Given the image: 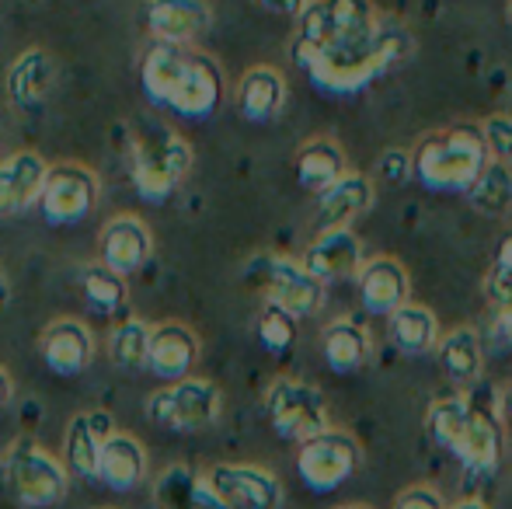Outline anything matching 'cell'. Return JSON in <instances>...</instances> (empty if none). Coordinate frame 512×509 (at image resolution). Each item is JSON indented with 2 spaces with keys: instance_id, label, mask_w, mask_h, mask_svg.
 Instances as JSON below:
<instances>
[{
  "instance_id": "1",
  "label": "cell",
  "mask_w": 512,
  "mask_h": 509,
  "mask_svg": "<svg viewBox=\"0 0 512 509\" xmlns=\"http://www.w3.org/2000/svg\"><path fill=\"white\" fill-rule=\"evenodd\" d=\"M140 88L154 109L206 123L227 102V77L209 53L196 46L150 42L140 56Z\"/></svg>"
},
{
  "instance_id": "2",
  "label": "cell",
  "mask_w": 512,
  "mask_h": 509,
  "mask_svg": "<svg viewBox=\"0 0 512 509\" xmlns=\"http://www.w3.org/2000/svg\"><path fill=\"white\" fill-rule=\"evenodd\" d=\"M411 56H415V35L408 32L405 21L384 14L377 32H370L366 39L314 49V53L293 56V60L317 91L331 98H352L373 88L391 70L405 67Z\"/></svg>"
},
{
  "instance_id": "3",
  "label": "cell",
  "mask_w": 512,
  "mask_h": 509,
  "mask_svg": "<svg viewBox=\"0 0 512 509\" xmlns=\"http://www.w3.org/2000/svg\"><path fill=\"white\" fill-rule=\"evenodd\" d=\"M119 154L143 203H168L196 164L192 143L157 116H136L119 126Z\"/></svg>"
},
{
  "instance_id": "4",
  "label": "cell",
  "mask_w": 512,
  "mask_h": 509,
  "mask_svg": "<svg viewBox=\"0 0 512 509\" xmlns=\"http://www.w3.org/2000/svg\"><path fill=\"white\" fill-rule=\"evenodd\" d=\"M425 429L443 450H450L471 475L488 478L499 471L506 454V429L495 408L471 394H446L425 412Z\"/></svg>"
},
{
  "instance_id": "5",
  "label": "cell",
  "mask_w": 512,
  "mask_h": 509,
  "mask_svg": "<svg viewBox=\"0 0 512 509\" xmlns=\"http://www.w3.org/2000/svg\"><path fill=\"white\" fill-rule=\"evenodd\" d=\"M488 164V150L481 129L474 123H457L422 136L411 150V178L429 192H460L471 185Z\"/></svg>"
},
{
  "instance_id": "6",
  "label": "cell",
  "mask_w": 512,
  "mask_h": 509,
  "mask_svg": "<svg viewBox=\"0 0 512 509\" xmlns=\"http://www.w3.org/2000/svg\"><path fill=\"white\" fill-rule=\"evenodd\" d=\"M380 21L384 14L373 0H310V7L297 18L293 56L366 39L370 32H377Z\"/></svg>"
},
{
  "instance_id": "7",
  "label": "cell",
  "mask_w": 512,
  "mask_h": 509,
  "mask_svg": "<svg viewBox=\"0 0 512 509\" xmlns=\"http://www.w3.org/2000/svg\"><path fill=\"white\" fill-rule=\"evenodd\" d=\"M4 478L21 506L28 509H53L67 499L70 492V471L60 457H53L46 447H39L28 436L7 447L4 454Z\"/></svg>"
},
{
  "instance_id": "8",
  "label": "cell",
  "mask_w": 512,
  "mask_h": 509,
  "mask_svg": "<svg viewBox=\"0 0 512 509\" xmlns=\"http://www.w3.org/2000/svg\"><path fill=\"white\" fill-rule=\"evenodd\" d=\"M244 279L255 290H262L265 304L283 307L293 318H310L324 304V283L300 258L262 252L244 265Z\"/></svg>"
},
{
  "instance_id": "9",
  "label": "cell",
  "mask_w": 512,
  "mask_h": 509,
  "mask_svg": "<svg viewBox=\"0 0 512 509\" xmlns=\"http://www.w3.org/2000/svg\"><path fill=\"white\" fill-rule=\"evenodd\" d=\"M147 419L164 433H203L216 426L223 415V391L209 377H185V381L164 384L143 405Z\"/></svg>"
},
{
  "instance_id": "10",
  "label": "cell",
  "mask_w": 512,
  "mask_h": 509,
  "mask_svg": "<svg viewBox=\"0 0 512 509\" xmlns=\"http://www.w3.org/2000/svg\"><path fill=\"white\" fill-rule=\"evenodd\" d=\"M102 203V178L95 168L81 161L49 164L42 182L39 213L49 227H77L91 217Z\"/></svg>"
},
{
  "instance_id": "11",
  "label": "cell",
  "mask_w": 512,
  "mask_h": 509,
  "mask_svg": "<svg viewBox=\"0 0 512 509\" xmlns=\"http://www.w3.org/2000/svg\"><path fill=\"white\" fill-rule=\"evenodd\" d=\"M262 405L276 436L290 443H307L310 436L331 429L324 391L310 381H300V377H276L265 387Z\"/></svg>"
},
{
  "instance_id": "12",
  "label": "cell",
  "mask_w": 512,
  "mask_h": 509,
  "mask_svg": "<svg viewBox=\"0 0 512 509\" xmlns=\"http://www.w3.org/2000/svg\"><path fill=\"white\" fill-rule=\"evenodd\" d=\"M363 464V447L345 429H324L297 450V475L314 496L342 489Z\"/></svg>"
},
{
  "instance_id": "13",
  "label": "cell",
  "mask_w": 512,
  "mask_h": 509,
  "mask_svg": "<svg viewBox=\"0 0 512 509\" xmlns=\"http://www.w3.org/2000/svg\"><path fill=\"white\" fill-rule=\"evenodd\" d=\"M203 478L230 509H283V482L262 464H213Z\"/></svg>"
},
{
  "instance_id": "14",
  "label": "cell",
  "mask_w": 512,
  "mask_h": 509,
  "mask_svg": "<svg viewBox=\"0 0 512 509\" xmlns=\"http://www.w3.org/2000/svg\"><path fill=\"white\" fill-rule=\"evenodd\" d=\"M154 255V231L136 213H115L98 231V262L115 276L129 279Z\"/></svg>"
},
{
  "instance_id": "15",
  "label": "cell",
  "mask_w": 512,
  "mask_h": 509,
  "mask_svg": "<svg viewBox=\"0 0 512 509\" xmlns=\"http://www.w3.org/2000/svg\"><path fill=\"white\" fill-rule=\"evenodd\" d=\"M143 28L150 42L168 46H196L213 28L209 0H147L143 4Z\"/></svg>"
},
{
  "instance_id": "16",
  "label": "cell",
  "mask_w": 512,
  "mask_h": 509,
  "mask_svg": "<svg viewBox=\"0 0 512 509\" xmlns=\"http://www.w3.org/2000/svg\"><path fill=\"white\" fill-rule=\"evenodd\" d=\"M39 356L49 374L81 377L95 360V335L81 318H56L39 332Z\"/></svg>"
},
{
  "instance_id": "17",
  "label": "cell",
  "mask_w": 512,
  "mask_h": 509,
  "mask_svg": "<svg viewBox=\"0 0 512 509\" xmlns=\"http://www.w3.org/2000/svg\"><path fill=\"white\" fill-rule=\"evenodd\" d=\"M46 171V157L35 150H14V154L0 157V224L25 217L28 210L39 206Z\"/></svg>"
},
{
  "instance_id": "18",
  "label": "cell",
  "mask_w": 512,
  "mask_h": 509,
  "mask_svg": "<svg viewBox=\"0 0 512 509\" xmlns=\"http://www.w3.org/2000/svg\"><path fill=\"white\" fill-rule=\"evenodd\" d=\"M300 262L321 279L324 286L338 283V279H356L359 269L366 262L363 241L352 227H328V231H317L304 248Z\"/></svg>"
},
{
  "instance_id": "19",
  "label": "cell",
  "mask_w": 512,
  "mask_h": 509,
  "mask_svg": "<svg viewBox=\"0 0 512 509\" xmlns=\"http://www.w3.org/2000/svg\"><path fill=\"white\" fill-rule=\"evenodd\" d=\"M286 102H290V84L269 63H258V67H248L234 84V109L244 123H276L286 112Z\"/></svg>"
},
{
  "instance_id": "20",
  "label": "cell",
  "mask_w": 512,
  "mask_h": 509,
  "mask_svg": "<svg viewBox=\"0 0 512 509\" xmlns=\"http://www.w3.org/2000/svg\"><path fill=\"white\" fill-rule=\"evenodd\" d=\"M199 335L185 321H161L150 332V349H147V370L154 377H161L164 384H175L192 377L199 363Z\"/></svg>"
},
{
  "instance_id": "21",
  "label": "cell",
  "mask_w": 512,
  "mask_h": 509,
  "mask_svg": "<svg viewBox=\"0 0 512 509\" xmlns=\"http://www.w3.org/2000/svg\"><path fill=\"white\" fill-rule=\"evenodd\" d=\"M356 286L363 307L370 314H377V318H391L398 307H405L411 300V276L405 262H398L391 255L366 258L356 276Z\"/></svg>"
},
{
  "instance_id": "22",
  "label": "cell",
  "mask_w": 512,
  "mask_h": 509,
  "mask_svg": "<svg viewBox=\"0 0 512 509\" xmlns=\"http://www.w3.org/2000/svg\"><path fill=\"white\" fill-rule=\"evenodd\" d=\"M112 433L115 422L102 408L77 412L63 433V464L70 475L84 478V482H98V461H102V447Z\"/></svg>"
},
{
  "instance_id": "23",
  "label": "cell",
  "mask_w": 512,
  "mask_h": 509,
  "mask_svg": "<svg viewBox=\"0 0 512 509\" xmlns=\"http://www.w3.org/2000/svg\"><path fill=\"white\" fill-rule=\"evenodd\" d=\"M373 182L363 171H345L331 189H324L317 196V231H328V227H352L363 213L373 210Z\"/></svg>"
},
{
  "instance_id": "24",
  "label": "cell",
  "mask_w": 512,
  "mask_h": 509,
  "mask_svg": "<svg viewBox=\"0 0 512 509\" xmlns=\"http://www.w3.org/2000/svg\"><path fill=\"white\" fill-rule=\"evenodd\" d=\"M345 171H349V157L335 136H310L293 154V175H297L300 189L314 192V196L331 189Z\"/></svg>"
},
{
  "instance_id": "25",
  "label": "cell",
  "mask_w": 512,
  "mask_h": 509,
  "mask_svg": "<svg viewBox=\"0 0 512 509\" xmlns=\"http://www.w3.org/2000/svg\"><path fill=\"white\" fill-rule=\"evenodd\" d=\"M53 81H56V63L42 46L21 49L4 74L7 98H11V105H18V109H35V105H42V98L53 91Z\"/></svg>"
},
{
  "instance_id": "26",
  "label": "cell",
  "mask_w": 512,
  "mask_h": 509,
  "mask_svg": "<svg viewBox=\"0 0 512 509\" xmlns=\"http://www.w3.org/2000/svg\"><path fill=\"white\" fill-rule=\"evenodd\" d=\"M147 478V450L133 433L115 429L102 447V461H98V482L112 492H133Z\"/></svg>"
},
{
  "instance_id": "27",
  "label": "cell",
  "mask_w": 512,
  "mask_h": 509,
  "mask_svg": "<svg viewBox=\"0 0 512 509\" xmlns=\"http://www.w3.org/2000/svg\"><path fill=\"white\" fill-rule=\"evenodd\" d=\"M321 356L331 374H359L373 356V339L363 321L335 318L321 332Z\"/></svg>"
},
{
  "instance_id": "28",
  "label": "cell",
  "mask_w": 512,
  "mask_h": 509,
  "mask_svg": "<svg viewBox=\"0 0 512 509\" xmlns=\"http://www.w3.org/2000/svg\"><path fill=\"white\" fill-rule=\"evenodd\" d=\"M436 360H439V370H443L446 381H453L460 387L478 384L481 374H485V346H481L478 328L457 325V328H450V332L439 335Z\"/></svg>"
},
{
  "instance_id": "29",
  "label": "cell",
  "mask_w": 512,
  "mask_h": 509,
  "mask_svg": "<svg viewBox=\"0 0 512 509\" xmlns=\"http://www.w3.org/2000/svg\"><path fill=\"white\" fill-rule=\"evenodd\" d=\"M154 506L157 509H230L209 489V482L189 464H171L154 478Z\"/></svg>"
},
{
  "instance_id": "30",
  "label": "cell",
  "mask_w": 512,
  "mask_h": 509,
  "mask_svg": "<svg viewBox=\"0 0 512 509\" xmlns=\"http://www.w3.org/2000/svg\"><path fill=\"white\" fill-rule=\"evenodd\" d=\"M439 335H443V328H439L436 311L425 304H415V300H408L405 307H398V311L387 318V339L405 356L436 353Z\"/></svg>"
},
{
  "instance_id": "31",
  "label": "cell",
  "mask_w": 512,
  "mask_h": 509,
  "mask_svg": "<svg viewBox=\"0 0 512 509\" xmlns=\"http://www.w3.org/2000/svg\"><path fill=\"white\" fill-rule=\"evenodd\" d=\"M467 203L481 213V217L502 220L512 213V164L488 161L485 171L478 175V182L467 192Z\"/></svg>"
},
{
  "instance_id": "32",
  "label": "cell",
  "mask_w": 512,
  "mask_h": 509,
  "mask_svg": "<svg viewBox=\"0 0 512 509\" xmlns=\"http://www.w3.org/2000/svg\"><path fill=\"white\" fill-rule=\"evenodd\" d=\"M81 293L88 300V307L102 318H112L119 314L122 307L129 304V286L122 276H115L112 269H105L102 262L98 265H84L81 269Z\"/></svg>"
},
{
  "instance_id": "33",
  "label": "cell",
  "mask_w": 512,
  "mask_h": 509,
  "mask_svg": "<svg viewBox=\"0 0 512 509\" xmlns=\"http://www.w3.org/2000/svg\"><path fill=\"white\" fill-rule=\"evenodd\" d=\"M154 325L143 318H122L119 325L108 332V356L115 367L122 370H147V349Z\"/></svg>"
},
{
  "instance_id": "34",
  "label": "cell",
  "mask_w": 512,
  "mask_h": 509,
  "mask_svg": "<svg viewBox=\"0 0 512 509\" xmlns=\"http://www.w3.org/2000/svg\"><path fill=\"white\" fill-rule=\"evenodd\" d=\"M255 332H258V342H262L272 356H283L297 346L300 318H293L290 311H283V307H276V304H265L262 311H258Z\"/></svg>"
},
{
  "instance_id": "35",
  "label": "cell",
  "mask_w": 512,
  "mask_h": 509,
  "mask_svg": "<svg viewBox=\"0 0 512 509\" xmlns=\"http://www.w3.org/2000/svg\"><path fill=\"white\" fill-rule=\"evenodd\" d=\"M488 307L492 311H512V231H506L495 245V258L481 283Z\"/></svg>"
},
{
  "instance_id": "36",
  "label": "cell",
  "mask_w": 512,
  "mask_h": 509,
  "mask_svg": "<svg viewBox=\"0 0 512 509\" xmlns=\"http://www.w3.org/2000/svg\"><path fill=\"white\" fill-rule=\"evenodd\" d=\"M478 129H481V140H485L488 161L512 164V116H509V112L485 116L478 123Z\"/></svg>"
},
{
  "instance_id": "37",
  "label": "cell",
  "mask_w": 512,
  "mask_h": 509,
  "mask_svg": "<svg viewBox=\"0 0 512 509\" xmlns=\"http://www.w3.org/2000/svg\"><path fill=\"white\" fill-rule=\"evenodd\" d=\"M481 346H488L492 353H512V311H488Z\"/></svg>"
},
{
  "instance_id": "38",
  "label": "cell",
  "mask_w": 512,
  "mask_h": 509,
  "mask_svg": "<svg viewBox=\"0 0 512 509\" xmlns=\"http://www.w3.org/2000/svg\"><path fill=\"white\" fill-rule=\"evenodd\" d=\"M394 509H446V503L439 496V489H432V485H411V489H405L394 499Z\"/></svg>"
},
{
  "instance_id": "39",
  "label": "cell",
  "mask_w": 512,
  "mask_h": 509,
  "mask_svg": "<svg viewBox=\"0 0 512 509\" xmlns=\"http://www.w3.org/2000/svg\"><path fill=\"white\" fill-rule=\"evenodd\" d=\"M377 175L384 178V182H391V185L408 182V178H411V154H408V150H387V154L380 157V164H377Z\"/></svg>"
},
{
  "instance_id": "40",
  "label": "cell",
  "mask_w": 512,
  "mask_h": 509,
  "mask_svg": "<svg viewBox=\"0 0 512 509\" xmlns=\"http://www.w3.org/2000/svg\"><path fill=\"white\" fill-rule=\"evenodd\" d=\"M262 11L276 14V18H300L310 7V0H255Z\"/></svg>"
},
{
  "instance_id": "41",
  "label": "cell",
  "mask_w": 512,
  "mask_h": 509,
  "mask_svg": "<svg viewBox=\"0 0 512 509\" xmlns=\"http://www.w3.org/2000/svg\"><path fill=\"white\" fill-rule=\"evenodd\" d=\"M11 398H14V381H11V374L0 367V412L11 405Z\"/></svg>"
},
{
  "instance_id": "42",
  "label": "cell",
  "mask_w": 512,
  "mask_h": 509,
  "mask_svg": "<svg viewBox=\"0 0 512 509\" xmlns=\"http://www.w3.org/2000/svg\"><path fill=\"white\" fill-rule=\"evenodd\" d=\"M11 304V283H7V276H4V269H0V311Z\"/></svg>"
},
{
  "instance_id": "43",
  "label": "cell",
  "mask_w": 512,
  "mask_h": 509,
  "mask_svg": "<svg viewBox=\"0 0 512 509\" xmlns=\"http://www.w3.org/2000/svg\"><path fill=\"white\" fill-rule=\"evenodd\" d=\"M450 509H488V503H481V499H460V503H453Z\"/></svg>"
},
{
  "instance_id": "44",
  "label": "cell",
  "mask_w": 512,
  "mask_h": 509,
  "mask_svg": "<svg viewBox=\"0 0 512 509\" xmlns=\"http://www.w3.org/2000/svg\"><path fill=\"white\" fill-rule=\"evenodd\" d=\"M502 405H506V415L512 419V384L506 387V394H502Z\"/></svg>"
},
{
  "instance_id": "45",
  "label": "cell",
  "mask_w": 512,
  "mask_h": 509,
  "mask_svg": "<svg viewBox=\"0 0 512 509\" xmlns=\"http://www.w3.org/2000/svg\"><path fill=\"white\" fill-rule=\"evenodd\" d=\"M506 18H509V25H512V0L506 4Z\"/></svg>"
},
{
  "instance_id": "46",
  "label": "cell",
  "mask_w": 512,
  "mask_h": 509,
  "mask_svg": "<svg viewBox=\"0 0 512 509\" xmlns=\"http://www.w3.org/2000/svg\"><path fill=\"white\" fill-rule=\"evenodd\" d=\"M342 509H370V506H342Z\"/></svg>"
}]
</instances>
